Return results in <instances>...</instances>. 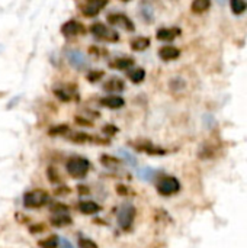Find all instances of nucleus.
I'll return each instance as SVG.
<instances>
[{
	"label": "nucleus",
	"instance_id": "f257e3e1",
	"mask_svg": "<svg viewBox=\"0 0 247 248\" xmlns=\"http://www.w3.org/2000/svg\"><path fill=\"white\" fill-rule=\"evenodd\" d=\"M66 169L68 171V174L74 179H83L89 170H90V163L84 158V157H71L67 164H66Z\"/></svg>",
	"mask_w": 247,
	"mask_h": 248
},
{
	"label": "nucleus",
	"instance_id": "f03ea898",
	"mask_svg": "<svg viewBox=\"0 0 247 248\" xmlns=\"http://www.w3.org/2000/svg\"><path fill=\"white\" fill-rule=\"evenodd\" d=\"M49 202V195L44 189H35L23 195V205L31 209L41 208Z\"/></svg>",
	"mask_w": 247,
	"mask_h": 248
},
{
	"label": "nucleus",
	"instance_id": "7ed1b4c3",
	"mask_svg": "<svg viewBox=\"0 0 247 248\" xmlns=\"http://www.w3.org/2000/svg\"><path fill=\"white\" fill-rule=\"evenodd\" d=\"M156 189L162 196H173L181 190V183L173 176H163L157 180Z\"/></svg>",
	"mask_w": 247,
	"mask_h": 248
},
{
	"label": "nucleus",
	"instance_id": "20e7f679",
	"mask_svg": "<svg viewBox=\"0 0 247 248\" xmlns=\"http://www.w3.org/2000/svg\"><path fill=\"white\" fill-rule=\"evenodd\" d=\"M89 31L95 38H98L100 41H106V42H118L119 41V33L100 22L90 25Z\"/></svg>",
	"mask_w": 247,
	"mask_h": 248
},
{
	"label": "nucleus",
	"instance_id": "39448f33",
	"mask_svg": "<svg viewBox=\"0 0 247 248\" xmlns=\"http://www.w3.org/2000/svg\"><path fill=\"white\" fill-rule=\"evenodd\" d=\"M135 218V208L131 203H124L118 211V224L122 230H128Z\"/></svg>",
	"mask_w": 247,
	"mask_h": 248
},
{
	"label": "nucleus",
	"instance_id": "423d86ee",
	"mask_svg": "<svg viewBox=\"0 0 247 248\" xmlns=\"http://www.w3.org/2000/svg\"><path fill=\"white\" fill-rule=\"evenodd\" d=\"M66 57L68 60V62L76 68V70H86L89 68L90 62L87 60V57L80 52L79 49H67L66 51Z\"/></svg>",
	"mask_w": 247,
	"mask_h": 248
},
{
	"label": "nucleus",
	"instance_id": "0eeeda50",
	"mask_svg": "<svg viewBox=\"0 0 247 248\" xmlns=\"http://www.w3.org/2000/svg\"><path fill=\"white\" fill-rule=\"evenodd\" d=\"M108 22L111 25H114V26H119V28H122L125 31H130V32L135 31V26H134L132 20L124 13H111L108 16Z\"/></svg>",
	"mask_w": 247,
	"mask_h": 248
},
{
	"label": "nucleus",
	"instance_id": "6e6552de",
	"mask_svg": "<svg viewBox=\"0 0 247 248\" xmlns=\"http://www.w3.org/2000/svg\"><path fill=\"white\" fill-rule=\"evenodd\" d=\"M108 1L109 0H86L82 6V13L86 17H93L108 4Z\"/></svg>",
	"mask_w": 247,
	"mask_h": 248
},
{
	"label": "nucleus",
	"instance_id": "1a4fd4ad",
	"mask_svg": "<svg viewBox=\"0 0 247 248\" xmlns=\"http://www.w3.org/2000/svg\"><path fill=\"white\" fill-rule=\"evenodd\" d=\"M61 33L66 38H71V36H77V35H83L86 33V28L83 23L77 22V20H67L63 26H61Z\"/></svg>",
	"mask_w": 247,
	"mask_h": 248
},
{
	"label": "nucleus",
	"instance_id": "9d476101",
	"mask_svg": "<svg viewBox=\"0 0 247 248\" xmlns=\"http://www.w3.org/2000/svg\"><path fill=\"white\" fill-rule=\"evenodd\" d=\"M159 57L163 61H173V60H178L181 57V51L176 46L166 45V46H162L159 49Z\"/></svg>",
	"mask_w": 247,
	"mask_h": 248
},
{
	"label": "nucleus",
	"instance_id": "9b49d317",
	"mask_svg": "<svg viewBox=\"0 0 247 248\" xmlns=\"http://www.w3.org/2000/svg\"><path fill=\"white\" fill-rule=\"evenodd\" d=\"M181 29L179 28H162L156 32L157 39L160 41H173L176 36L181 35Z\"/></svg>",
	"mask_w": 247,
	"mask_h": 248
},
{
	"label": "nucleus",
	"instance_id": "f8f14e48",
	"mask_svg": "<svg viewBox=\"0 0 247 248\" xmlns=\"http://www.w3.org/2000/svg\"><path fill=\"white\" fill-rule=\"evenodd\" d=\"M100 105L105 106V108H109V109H119L125 105V100L119 96H106V97H102L100 99Z\"/></svg>",
	"mask_w": 247,
	"mask_h": 248
},
{
	"label": "nucleus",
	"instance_id": "ddd939ff",
	"mask_svg": "<svg viewBox=\"0 0 247 248\" xmlns=\"http://www.w3.org/2000/svg\"><path fill=\"white\" fill-rule=\"evenodd\" d=\"M125 89V84L121 78L118 77H112L109 78L105 84H103V90L105 92H111V93H115V92H122Z\"/></svg>",
	"mask_w": 247,
	"mask_h": 248
},
{
	"label": "nucleus",
	"instance_id": "4468645a",
	"mask_svg": "<svg viewBox=\"0 0 247 248\" xmlns=\"http://www.w3.org/2000/svg\"><path fill=\"white\" fill-rule=\"evenodd\" d=\"M79 211L84 215H95L100 211V206L93 201H83L79 203Z\"/></svg>",
	"mask_w": 247,
	"mask_h": 248
},
{
	"label": "nucleus",
	"instance_id": "2eb2a0df",
	"mask_svg": "<svg viewBox=\"0 0 247 248\" xmlns=\"http://www.w3.org/2000/svg\"><path fill=\"white\" fill-rule=\"evenodd\" d=\"M132 65H134V60L128 58V57L116 58V60L109 62V67L114 68V70H127V68H131Z\"/></svg>",
	"mask_w": 247,
	"mask_h": 248
},
{
	"label": "nucleus",
	"instance_id": "dca6fc26",
	"mask_svg": "<svg viewBox=\"0 0 247 248\" xmlns=\"http://www.w3.org/2000/svg\"><path fill=\"white\" fill-rule=\"evenodd\" d=\"M51 224L54 227H66L71 224V218L68 217V214H52Z\"/></svg>",
	"mask_w": 247,
	"mask_h": 248
},
{
	"label": "nucleus",
	"instance_id": "f3484780",
	"mask_svg": "<svg viewBox=\"0 0 247 248\" xmlns=\"http://www.w3.org/2000/svg\"><path fill=\"white\" fill-rule=\"evenodd\" d=\"M150 46V39L146 38V36H137L131 41V48L134 51H144Z\"/></svg>",
	"mask_w": 247,
	"mask_h": 248
},
{
	"label": "nucleus",
	"instance_id": "a211bd4d",
	"mask_svg": "<svg viewBox=\"0 0 247 248\" xmlns=\"http://www.w3.org/2000/svg\"><path fill=\"white\" fill-rule=\"evenodd\" d=\"M211 6V0H194L191 4V10L194 13H204L205 10H208Z\"/></svg>",
	"mask_w": 247,
	"mask_h": 248
},
{
	"label": "nucleus",
	"instance_id": "6ab92c4d",
	"mask_svg": "<svg viewBox=\"0 0 247 248\" xmlns=\"http://www.w3.org/2000/svg\"><path fill=\"white\" fill-rule=\"evenodd\" d=\"M230 7L234 15H242L246 12L247 1L246 0H230Z\"/></svg>",
	"mask_w": 247,
	"mask_h": 248
},
{
	"label": "nucleus",
	"instance_id": "aec40b11",
	"mask_svg": "<svg viewBox=\"0 0 247 248\" xmlns=\"http://www.w3.org/2000/svg\"><path fill=\"white\" fill-rule=\"evenodd\" d=\"M128 77H130V80H131L132 83L138 84V83H141V81L144 80L146 71H144V68H134V70H131V71L128 73Z\"/></svg>",
	"mask_w": 247,
	"mask_h": 248
},
{
	"label": "nucleus",
	"instance_id": "412c9836",
	"mask_svg": "<svg viewBox=\"0 0 247 248\" xmlns=\"http://www.w3.org/2000/svg\"><path fill=\"white\" fill-rule=\"evenodd\" d=\"M58 241L60 238L57 235H49L45 240L39 241V247L41 248H58Z\"/></svg>",
	"mask_w": 247,
	"mask_h": 248
},
{
	"label": "nucleus",
	"instance_id": "4be33fe9",
	"mask_svg": "<svg viewBox=\"0 0 247 248\" xmlns=\"http://www.w3.org/2000/svg\"><path fill=\"white\" fill-rule=\"evenodd\" d=\"M100 163H102L105 167H108V169H114V167H116V166L119 164V160H118L116 157L103 154V155L100 157Z\"/></svg>",
	"mask_w": 247,
	"mask_h": 248
},
{
	"label": "nucleus",
	"instance_id": "5701e85b",
	"mask_svg": "<svg viewBox=\"0 0 247 248\" xmlns=\"http://www.w3.org/2000/svg\"><path fill=\"white\" fill-rule=\"evenodd\" d=\"M118 154L125 160L127 164H130V166H132V167L137 166V158H135L131 153H128L127 150H118Z\"/></svg>",
	"mask_w": 247,
	"mask_h": 248
},
{
	"label": "nucleus",
	"instance_id": "b1692460",
	"mask_svg": "<svg viewBox=\"0 0 247 248\" xmlns=\"http://www.w3.org/2000/svg\"><path fill=\"white\" fill-rule=\"evenodd\" d=\"M54 93H55V96H57L60 100H63V102H70V100L73 99L71 93L67 92V90H64V89H55Z\"/></svg>",
	"mask_w": 247,
	"mask_h": 248
},
{
	"label": "nucleus",
	"instance_id": "393cba45",
	"mask_svg": "<svg viewBox=\"0 0 247 248\" xmlns=\"http://www.w3.org/2000/svg\"><path fill=\"white\" fill-rule=\"evenodd\" d=\"M103 76H105V73H103V71L92 70V71H89V74H87V80H89L90 83H95V81H99Z\"/></svg>",
	"mask_w": 247,
	"mask_h": 248
},
{
	"label": "nucleus",
	"instance_id": "a878e982",
	"mask_svg": "<svg viewBox=\"0 0 247 248\" xmlns=\"http://www.w3.org/2000/svg\"><path fill=\"white\" fill-rule=\"evenodd\" d=\"M51 212L52 214H68V208L63 203H55L51 206Z\"/></svg>",
	"mask_w": 247,
	"mask_h": 248
},
{
	"label": "nucleus",
	"instance_id": "bb28decb",
	"mask_svg": "<svg viewBox=\"0 0 247 248\" xmlns=\"http://www.w3.org/2000/svg\"><path fill=\"white\" fill-rule=\"evenodd\" d=\"M79 246L80 248H98V244L95 241H92L90 238H80Z\"/></svg>",
	"mask_w": 247,
	"mask_h": 248
},
{
	"label": "nucleus",
	"instance_id": "cd10ccee",
	"mask_svg": "<svg viewBox=\"0 0 247 248\" xmlns=\"http://www.w3.org/2000/svg\"><path fill=\"white\" fill-rule=\"evenodd\" d=\"M68 132V126L67 125H58V126H54L49 129V134L51 135H60V134H66Z\"/></svg>",
	"mask_w": 247,
	"mask_h": 248
},
{
	"label": "nucleus",
	"instance_id": "c85d7f7f",
	"mask_svg": "<svg viewBox=\"0 0 247 248\" xmlns=\"http://www.w3.org/2000/svg\"><path fill=\"white\" fill-rule=\"evenodd\" d=\"M47 176L49 177V180L52 182V183H60V176L57 174V171H55V169L54 167H49L48 170H47Z\"/></svg>",
	"mask_w": 247,
	"mask_h": 248
},
{
	"label": "nucleus",
	"instance_id": "c756f323",
	"mask_svg": "<svg viewBox=\"0 0 247 248\" xmlns=\"http://www.w3.org/2000/svg\"><path fill=\"white\" fill-rule=\"evenodd\" d=\"M154 171L151 170V169H147V167H144V169H141L140 171H138V176L143 179V180H148L150 177H151V174H153Z\"/></svg>",
	"mask_w": 247,
	"mask_h": 248
},
{
	"label": "nucleus",
	"instance_id": "7c9ffc66",
	"mask_svg": "<svg viewBox=\"0 0 247 248\" xmlns=\"http://www.w3.org/2000/svg\"><path fill=\"white\" fill-rule=\"evenodd\" d=\"M103 132L105 134H109V135H114V134L118 132V128L114 126V125H106V126H103Z\"/></svg>",
	"mask_w": 247,
	"mask_h": 248
},
{
	"label": "nucleus",
	"instance_id": "2f4dec72",
	"mask_svg": "<svg viewBox=\"0 0 247 248\" xmlns=\"http://www.w3.org/2000/svg\"><path fill=\"white\" fill-rule=\"evenodd\" d=\"M58 246H60V248H74L73 247V244H71L68 240H66V238H60Z\"/></svg>",
	"mask_w": 247,
	"mask_h": 248
},
{
	"label": "nucleus",
	"instance_id": "473e14b6",
	"mask_svg": "<svg viewBox=\"0 0 247 248\" xmlns=\"http://www.w3.org/2000/svg\"><path fill=\"white\" fill-rule=\"evenodd\" d=\"M76 121H77V124H80V125H86V126H90V125H92V124H90V122H87L84 118H79V116H77V118H76Z\"/></svg>",
	"mask_w": 247,
	"mask_h": 248
},
{
	"label": "nucleus",
	"instance_id": "72a5a7b5",
	"mask_svg": "<svg viewBox=\"0 0 247 248\" xmlns=\"http://www.w3.org/2000/svg\"><path fill=\"white\" fill-rule=\"evenodd\" d=\"M121 1H130V0H121Z\"/></svg>",
	"mask_w": 247,
	"mask_h": 248
}]
</instances>
